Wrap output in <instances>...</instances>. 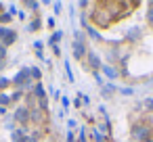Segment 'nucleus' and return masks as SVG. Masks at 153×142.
<instances>
[{
	"instance_id": "obj_18",
	"label": "nucleus",
	"mask_w": 153,
	"mask_h": 142,
	"mask_svg": "<svg viewBox=\"0 0 153 142\" xmlns=\"http://www.w3.org/2000/svg\"><path fill=\"white\" fill-rule=\"evenodd\" d=\"M9 84H11V82H9L7 77H0V88H7Z\"/></svg>"
},
{
	"instance_id": "obj_11",
	"label": "nucleus",
	"mask_w": 153,
	"mask_h": 142,
	"mask_svg": "<svg viewBox=\"0 0 153 142\" xmlns=\"http://www.w3.org/2000/svg\"><path fill=\"white\" fill-rule=\"evenodd\" d=\"M23 140V129H15L13 132V142H21Z\"/></svg>"
},
{
	"instance_id": "obj_8",
	"label": "nucleus",
	"mask_w": 153,
	"mask_h": 142,
	"mask_svg": "<svg viewBox=\"0 0 153 142\" xmlns=\"http://www.w3.org/2000/svg\"><path fill=\"white\" fill-rule=\"evenodd\" d=\"M34 94H36V98L38 100H44V88H42V84H36V88H34Z\"/></svg>"
},
{
	"instance_id": "obj_32",
	"label": "nucleus",
	"mask_w": 153,
	"mask_h": 142,
	"mask_svg": "<svg viewBox=\"0 0 153 142\" xmlns=\"http://www.w3.org/2000/svg\"><path fill=\"white\" fill-rule=\"evenodd\" d=\"M145 142H153V140H145Z\"/></svg>"
},
{
	"instance_id": "obj_7",
	"label": "nucleus",
	"mask_w": 153,
	"mask_h": 142,
	"mask_svg": "<svg viewBox=\"0 0 153 142\" xmlns=\"http://www.w3.org/2000/svg\"><path fill=\"white\" fill-rule=\"evenodd\" d=\"M101 69H103V73H105L109 79H115V77H117V71H115L113 67H109V65H101Z\"/></svg>"
},
{
	"instance_id": "obj_22",
	"label": "nucleus",
	"mask_w": 153,
	"mask_h": 142,
	"mask_svg": "<svg viewBox=\"0 0 153 142\" xmlns=\"http://www.w3.org/2000/svg\"><path fill=\"white\" fill-rule=\"evenodd\" d=\"M21 142H36V138H34V136H23Z\"/></svg>"
},
{
	"instance_id": "obj_33",
	"label": "nucleus",
	"mask_w": 153,
	"mask_h": 142,
	"mask_svg": "<svg viewBox=\"0 0 153 142\" xmlns=\"http://www.w3.org/2000/svg\"><path fill=\"white\" fill-rule=\"evenodd\" d=\"M151 86H153V82H151Z\"/></svg>"
},
{
	"instance_id": "obj_14",
	"label": "nucleus",
	"mask_w": 153,
	"mask_h": 142,
	"mask_svg": "<svg viewBox=\"0 0 153 142\" xmlns=\"http://www.w3.org/2000/svg\"><path fill=\"white\" fill-rule=\"evenodd\" d=\"M11 102V96H7V94H0V107H4V104H9Z\"/></svg>"
},
{
	"instance_id": "obj_6",
	"label": "nucleus",
	"mask_w": 153,
	"mask_h": 142,
	"mask_svg": "<svg viewBox=\"0 0 153 142\" xmlns=\"http://www.w3.org/2000/svg\"><path fill=\"white\" fill-rule=\"evenodd\" d=\"M17 40V34L13 32V29H7V34H4V38H2V46H9V44H13Z\"/></svg>"
},
{
	"instance_id": "obj_30",
	"label": "nucleus",
	"mask_w": 153,
	"mask_h": 142,
	"mask_svg": "<svg viewBox=\"0 0 153 142\" xmlns=\"http://www.w3.org/2000/svg\"><path fill=\"white\" fill-rule=\"evenodd\" d=\"M2 59H4V57H0V65H2Z\"/></svg>"
},
{
	"instance_id": "obj_26",
	"label": "nucleus",
	"mask_w": 153,
	"mask_h": 142,
	"mask_svg": "<svg viewBox=\"0 0 153 142\" xmlns=\"http://www.w3.org/2000/svg\"><path fill=\"white\" fill-rule=\"evenodd\" d=\"M61 104H63V109H67V107H69V100H67V98H63V100H61Z\"/></svg>"
},
{
	"instance_id": "obj_3",
	"label": "nucleus",
	"mask_w": 153,
	"mask_h": 142,
	"mask_svg": "<svg viewBox=\"0 0 153 142\" xmlns=\"http://www.w3.org/2000/svg\"><path fill=\"white\" fill-rule=\"evenodd\" d=\"M84 54H86V48H84V42H74V57L76 59H84Z\"/></svg>"
},
{
	"instance_id": "obj_9",
	"label": "nucleus",
	"mask_w": 153,
	"mask_h": 142,
	"mask_svg": "<svg viewBox=\"0 0 153 142\" xmlns=\"http://www.w3.org/2000/svg\"><path fill=\"white\" fill-rule=\"evenodd\" d=\"M117 88L113 86V84H107V86H103V96H111V92H115Z\"/></svg>"
},
{
	"instance_id": "obj_19",
	"label": "nucleus",
	"mask_w": 153,
	"mask_h": 142,
	"mask_svg": "<svg viewBox=\"0 0 153 142\" xmlns=\"http://www.w3.org/2000/svg\"><path fill=\"white\" fill-rule=\"evenodd\" d=\"M0 21H4V23H7V21H11V13H4V15H0Z\"/></svg>"
},
{
	"instance_id": "obj_4",
	"label": "nucleus",
	"mask_w": 153,
	"mask_h": 142,
	"mask_svg": "<svg viewBox=\"0 0 153 142\" xmlns=\"http://www.w3.org/2000/svg\"><path fill=\"white\" fill-rule=\"evenodd\" d=\"M88 63H90L92 69H101V59H99V54L92 52V50H88Z\"/></svg>"
},
{
	"instance_id": "obj_29",
	"label": "nucleus",
	"mask_w": 153,
	"mask_h": 142,
	"mask_svg": "<svg viewBox=\"0 0 153 142\" xmlns=\"http://www.w3.org/2000/svg\"><path fill=\"white\" fill-rule=\"evenodd\" d=\"M149 23L153 25V11H149Z\"/></svg>"
},
{
	"instance_id": "obj_28",
	"label": "nucleus",
	"mask_w": 153,
	"mask_h": 142,
	"mask_svg": "<svg viewBox=\"0 0 153 142\" xmlns=\"http://www.w3.org/2000/svg\"><path fill=\"white\" fill-rule=\"evenodd\" d=\"M4 54H7V48H4L2 44H0V57H4Z\"/></svg>"
},
{
	"instance_id": "obj_21",
	"label": "nucleus",
	"mask_w": 153,
	"mask_h": 142,
	"mask_svg": "<svg viewBox=\"0 0 153 142\" xmlns=\"http://www.w3.org/2000/svg\"><path fill=\"white\" fill-rule=\"evenodd\" d=\"M40 109H42V111H46V109H48V102H46V98H44V100H40Z\"/></svg>"
},
{
	"instance_id": "obj_25",
	"label": "nucleus",
	"mask_w": 153,
	"mask_h": 142,
	"mask_svg": "<svg viewBox=\"0 0 153 142\" xmlns=\"http://www.w3.org/2000/svg\"><path fill=\"white\" fill-rule=\"evenodd\" d=\"M53 7H55V13H59V11H61V2H55Z\"/></svg>"
},
{
	"instance_id": "obj_10",
	"label": "nucleus",
	"mask_w": 153,
	"mask_h": 142,
	"mask_svg": "<svg viewBox=\"0 0 153 142\" xmlns=\"http://www.w3.org/2000/svg\"><path fill=\"white\" fill-rule=\"evenodd\" d=\"M61 38H63V34H61V32H55V34L51 36V46H57V42H59Z\"/></svg>"
},
{
	"instance_id": "obj_13",
	"label": "nucleus",
	"mask_w": 153,
	"mask_h": 142,
	"mask_svg": "<svg viewBox=\"0 0 153 142\" xmlns=\"http://www.w3.org/2000/svg\"><path fill=\"white\" fill-rule=\"evenodd\" d=\"M30 73H32V77H36V79H40V77H42V73H40V69H38V67H32V69H30Z\"/></svg>"
},
{
	"instance_id": "obj_16",
	"label": "nucleus",
	"mask_w": 153,
	"mask_h": 142,
	"mask_svg": "<svg viewBox=\"0 0 153 142\" xmlns=\"http://www.w3.org/2000/svg\"><path fill=\"white\" fill-rule=\"evenodd\" d=\"M120 94H124V96H132L134 90H132V88H120Z\"/></svg>"
},
{
	"instance_id": "obj_24",
	"label": "nucleus",
	"mask_w": 153,
	"mask_h": 142,
	"mask_svg": "<svg viewBox=\"0 0 153 142\" xmlns=\"http://www.w3.org/2000/svg\"><path fill=\"white\" fill-rule=\"evenodd\" d=\"M67 142H76V138H74V134H71V129L67 132Z\"/></svg>"
},
{
	"instance_id": "obj_12",
	"label": "nucleus",
	"mask_w": 153,
	"mask_h": 142,
	"mask_svg": "<svg viewBox=\"0 0 153 142\" xmlns=\"http://www.w3.org/2000/svg\"><path fill=\"white\" fill-rule=\"evenodd\" d=\"M65 73H67V79H69V82H74V71H71L69 63H65Z\"/></svg>"
},
{
	"instance_id": "obj_2",
	"label": "nucleus",
	"mask_w": 153,
	"mask_h": 142,
	"mask_svg": "<svg viewBox=\"0 0 153 142\" xmlns=\"http://www.w3.org/2000/svg\"><path fill=\"white\" fill-rule=\"evenodd\" d=\"M15 119L21 121V123H27V121H30V113H27V109H25V107H19V109L15 111Z\"/></svg>"
},
{
	"instance_id": "obj_17",
	"label": "nucleus",
	"mask_w": 153,
	"mask_h": 142,
	"mask_svg": "<svg viewBox=\"0 0 153 142\" xmlns=\"http://www.w3.org/2000/svg\"><path fill=\"white\" fill-rule=\"evenodd\" d=\"M92 140L94 142H105V136H101V132H94L92 134Z\"/></svg>"
},
{
	"instance_id": "obj_23",
	"label": "nucleus",
	"mask_w": 153,
	"mask_h": 142,
	"mask_svg": "<svg viewBox=\"0 0 153 142\" xmlns=\"http://www.w3.org/2000/svg\"><path fill=\"white\" fill-rule=\"evenodd\" d=\"M21 94H23V92H21V90H19V92H15V94H13V96H11V100H17V98H21Z\"/></svg>"
},
{
	"instance_id": "obj_1",
	"label": "nucleus",
	"mask_w": 153,
	"mask_h": 142,
	"mask_svg": "<svg viewBox=\"0 0 153 142\" xmlns=\"http://www.w3.org/2000/svg\"><path fill=\"white\" fill-rule=\"evenodd\" d=\"M30 75H32V73H30V69H21V71L15 75L13 84H17L19 88H21V86H27V84H30Z\"/></svg>"
},
{
	"instance_id": "obj_5",
	"label": "nucleus",
	"mask_w": 153,
	"mask_h": 142,
	"mask_svg": "<svg viewBox=\"0 0 153 142\" xmlns=\"http://www.w3.org/2000/svg\"><path fill=\"white\" fill-rule=\"evenodd\" d=\"M147 134H149V127H147V125H138V127H134V138H136V140H145Z\"/></svg>"
},
{
	"instance_id": "obj_31",
	"label": "nucleus",
	"mask_w": 153,
	"mask_h": 142,
	"mask_svg": "<svg viewBox=\"0 0 153 142\" xmlns=\"http://www.w3.org/2000/svg\"><path fill=\"white\" fill-rule=\"evenodd\" d=\"M151 11H153V2H151Z\"/></svg>"
},
{
	"instance_id": "obj_27",
	"label": "nucleus",
	"mask_w": 153,
	"mask_h": 142,
	"mask_svg": "<svg viewBox=\"0 0 153 142\" xmlns=\"http://www.w3.org/2000/svg\"><path fill=\"white\" fill-rule=\"evenodd\" d=\"M4 34H7V27H0V40L4 38Z\"/></svg>"
},
{
	"instance_id": "obj_15",
	"label": "nucleus",
	"mask_w": 153,
	"mask_h": 142,
	"mask_svg": "<svg viewBox=\"0 0 153 142\" xmlns=\"http://www.w3.org/2000/svg\"><path fill=\"white\" fill-rule=\"evenodd\" d=\"M27 29H30V32H36V29H40V21H38V19H36V21H32Z\"/></svg>"
},
{
	"instance_id": "obj_20",
	"label": "nucleus",
	"mask_w": 153,
	"mask_h": 142,
	"mask_svg": "<svg viewBox=\"0 0 153 142\" xmlns=\"http://www.w3.org/2000/svg\"><path fill=\"white\" fill-rule=\"evenodd\" d=\"M145 107H147L149 111H153V98H149V100H145Z\"/></svg>"
}]
</instances>
